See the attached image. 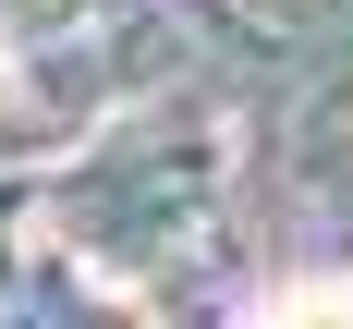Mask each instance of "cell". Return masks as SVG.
<instances>
[{
    "label": "cell",
    "instance_id": "6da1fadb",
    "mask_svg": "<svg viewBox=\"0 0 353 329\" xmlns=\"http://www.w3.org/2000/svg\"><path fill=\"white\" fill-rule=\"evenodd\" d=\"M256 329H353V292H292V305H268Z\"/></svg>",
    "mask_w": 353,
    "mask_h": 329
}]
</instances>
